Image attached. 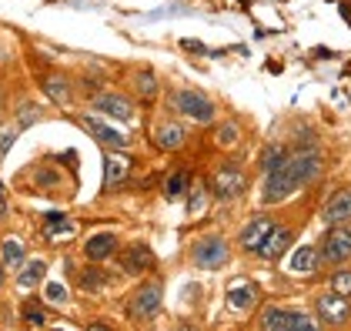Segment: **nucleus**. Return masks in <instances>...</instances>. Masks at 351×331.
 <instances>
[{
	"mask_svg": "<svg viewBox=\"0 0 351 331\" xmlns=\"http://www.w3.org/2000/svg\"><path fill=\"white\" fill-rule=\"evenodd\" d=\"M244 184H247V177H244V171L238 164H221L215 171V177H211V191H215L217 201H234V197H241Z\"/></svg>",
	"mask_w": 351,
	"mask_h": 331,
	"instance_id": "nucleus-7",
	"label": "nucleus"
},
{
	"mask_svg": "<svg viewBox=\"0 0 351 331\" xmlns=\"http://www.w3.org/2000/svg\"><path fill=\"white\" fill-rule=\"evenodd\" d=\"M94 108L101 110L104 117L121 121V124H131L137 117L134 101H131L128 94H117V90H101V94H94Z\"/></svg>",
	"mask_w": 351,
	"mask_h": 331,
	"instance_id": "nucleus-8",
	"label": "nucleus"
},
{
	"mask_svg": "<svg viewBox=\"0 0 351 331\" xmlns=\"http://www.w3.org/2000/svg\"><path fill=\"white\" fill-rule=\"evenodd\" d=\"M3 214H7V208H3V197H0V218H3Z\"/></svg>",
	"mask_w": 351,
	"mask_h": 331,
	"instance_id": "nucleus-37",
	"label": "nucleus"
},
{
	"mask_svg": "<svg viewBox=\"0 0 351 331\" xmlns=\"http://www.w3.org/2000/svg\"><path fill=\"white\" fill-rule=\"evenodd\" d=\"M151 138H154V144H158L161 151H181V147H184V140H188V131H184V124H181V121L161 117V121L151 127Z\"/></svg>",
	"mask_w": 351,
	"mask_h": 331,
	"instance_id": "nucleus-11",
	"label": "nucleus"
},
{
	"mask_svg": "<svg viewBox=\"0 0 351 331\" xmlns=\"http://www.w3.org/2000/svg\"><path fill=\"white\" fill-rule=\"evenodd\" d=\"M328 284H331V291H338V295H351V268H341V265H338V271L328 278Z\"/></svg>",
	"mask_w": 351,
	"mask_h": 331,
	"instance_id": "nucleus-28",
	"label": "nucleus"
},
{
	"mask_svg": "<svg viewBox=\"0 0 351 331\" xmlns=\"http://www.w3.org/2000/svg\"><path fill=\"white\" fill-rule=\"evenodd\" d=\"M24 321H30V325H44L47 318H44V311H40V308H34V302H30V308L24 311Z\"/></svg>",
	"mask_w": 351,
	"mask_h": 331,
	"instance_id": "nucleus-32",
	"label": "nucleus"
},
{
	"mask_svg": "<svg viewBox=\"0 0 351 331\" xmlns=\"http://www.w3.org/2000/svg\"><path fill=\"white\" fill-rule=\"evenodd\" d=\"M47 275V261H24L21 268H17V284L21 288H37L40 284V278Z\"/></svg>",
	"mask_w": 351,
	"mask_h": 331,
	"instance_id": "nucleus-19",
	"label": "nucleus"
},
{
	"mask_svg": "<svg viewBox=\"0 0 351 331\" xmlns=\"http://www.w3.org/2000/svg\"><path fill=\"white\" fill-rule=\"evenodd\" d=\"M10 140H14V131L7 127V131H0V154H7L10 151Z\"/></svg>",
	"mask_w": 351,
	"mask_h": 331,
	"instance_id": "nucleus-34",
	"label": "nucleus"
},
{
	"mask_svg": "<svg viewBox=\"0 0 351 331\" xmlns=\"http://www.w3.org/2000/svg\"><path fill=\"white\" fill-rule=\"evenodd\" d=\"M81 127H84V131H87V134H90L94 140H97V144H108L110 151H128V144H131V140L124 138L121 131H110L108 124H101V121H97L94 114H84V117H81Z\"/></svg>",
	"mask_w": 351,
	"mask_h": 331,
	"instance_id": "nucleus-12",
	"label": "nucleus"
},
{
	"mask_svg": "<svg viewBox=\"0 0 351 331\" xmlns=\"http://www.w3.org/2000/svg\"><path fill=\"white\" fill-rule=\"evenodd\" d=\"M274 224H278V221L268 218V214L251 218L241 228V234H238V248H241L244 254H258V251H261V245L268 241V234L274 231Z\"/></svg>",
	"mask_w": 351,
	"mask_h": 331,
	"instance_id": "nucleus-9",
	"label": "nucleus"
},
{
	"mask_svg": "<svg viewBox=\"0 0 351 331\" xmlns=\"http://www.w3.org/2000/svg\"><path fill=\"white\" fill-rule=\"evenodd\" d=\"M285 158H288V151H285L281 144H268V151L261 154V171H265V174H268V171H274V167L281 164Z\"/></svg>",
	"mask_w": 351,
	"mask_h": 331,
	"instance_id": "nucleus-27",
	"label": "nucleus"
},
{
	"mask_svg": "<svg viewBox=\"0 0 351 331\" xmlns=\"http://www.w3.org/2000/svg\"><path fill=\"white\" fill-rule=\"evenodd\" d=\"M17 117H21V110H17ZM40 121V108H34V104H24V121H21V131L30 127V124H37Z\"/></svg>",
	"mask_w": 351,
	"mask_h": 331,
	"instance_id": "nucleus-31",
	"label": "nucleus"
},
{
	"mask_svg": "<svg viewBox=\"0 0 351 331\" xmlns=\"http://www.w3.org/2000/svg\"><path fill=\"white\" fill-rule=\"evenodd\" d=\"M3 278L7 275H3V261H0V288H3Z\"/></svg>",
	"mask_w": 351,
	"mask_h": 331,
	"instance_id": "nucleus-36",
	"label": "nucleus"
},
{
	"mask_svg": "<svg viewBox=\"0 0 351 331\" xmlns=\"http://www.w3.org/2000/svg\"><path fill=\"white\" fill-rule=\"evenodd\" d=\"M184 47L194 51V54H204V44H194V40H184Z\"/></svg>",
	"mask_w": 351,
	"mask_h": 331,
	"instance_id": "nucleus-35",
	"label": "nucleus"
},
{
	"mask_svg": "<svg viewBox=\"0 0 351 331\" xmlns=\"http://www.w3.org/2000/svg\"><path fill=\"white\" fill-rule=\"evenodd\" d=\"M104 167H108V171H104V184H117V181H124V177H128V174H131V161H128V158H121V154H108V158H104Z\"/></svg>",
	"mask_w": 351,
	"mask_h": 331,
	"instance_id": "nucleus-21",
	"label": "nucleus"
},
{
	"mask_svg": "<svg viewBox=\"0 0 351 331\" xmlns=\"http://www.w3.org/2000/svg\"><path fill=\"white\" fill-rule=\"evenodd\" d=\"M315 311H318V321L322 325H345L351 318V304L348 295H338V291H328L315 302Z\"/></svg>",
	"mask_w": 351,
	"mask_h": 331,
	"instance_id": "nucleus-10",
	"label": "nucleus"
},
{
	"mask_svg": "<svg viewBox=\"0 0 351 331\" xmlns=\"http://www.w3.org/2000/svg\"><path fill=\"white\" fill-rule=\"evenodd\" d=\"M291 241H295V228H288V224H274V231L268 234V241L261 245V258L265 261H281V254L291 248Z\"/></svg>",
	"mask_w": 351,
	"mask_h": 331,
	"instance_id": "nucleus-13",
	"label": "nucleus"
},
{
	"mask_svg": "<svg viewBox=\"0 0 351 331\" xmlns=\"http://www.w3.org/2000/svg\"><path fill=\"white\" fill-rule=\"evenodd\" d=\"M134 87H137V94L144 97V101H151L154 94H158V77H154V71H137L134 74Z\"/></svg>",
	"mask_w": 351,
	"mask_h": 331,
	"instance_id": "nucleus-25",
	"label": "nucleus"
},
{
	"mask_svg": "<svg viewBox=\"0 0 351 331\" xmlns=\"http://www.w3.org/2000/svg\"><path fill=\"white\" fill-rule=\"evenodd\" d=\"M81 288L87 295H97V291H104L108 288V275L104 271H97V268H87L81 275Z\"/></svg>",
	"mask_w": 351,
	"mask_h": 331,
	"instance_id": "nucleus-26",
	"label": "nucleus"
},
{
	"mask_svg": "<svg viewBox=\"0 0 351 331\" xmlns=\"http://www.w3.org/2000/svg\"><path fill=\"white\" fill-rule=\"evenodd\" d=\"M251 304H258V291H254V284H234V288L228 291V308L247 311Z\"/></svg>",
	"mask_w": 351,
	"mask_h": 331,
	"instance_id": "nucleus-22",
	"label": "nucleus"
},
{
	"mask_svg": "<svg viewBox=\"0 0 351 331\" xmlns=\"http://www.w3.org/2000/svg\"><path fill=\"white\" fill-rule=\"evenodd\" d=\"M44 90H47V97H51L54 104H60V108H67L71 97H74L67 77H60V74H47V77H44Z\"/></svg>",
	"mask_w": 351,
	"mask_h": 331,
	"instance_id": "nucleus-18",
	"label": "nucleus"
},
{
	"mask_svg": "<svg viewBox=\"0 0 351 331\" xmlns=\"http://www.w3.org/2000/svg\"><path fill=\"white\" fill-rule=\"evenodd\" d=\"M47 298H51L54 304H64L67 302V291H64L60 284H47Z\"/></svg>",
	"mask_w": 351,
	"mask_h": 331,
	"instance_id": "nucleus-33",
	"label": "nucleus"
},
{
	"mask_svg": "<svg viewBox=\"0 0 351 331\" xmlns=\"http://www.w3.org/2000/svg\"><path fill=\"white\" fill-rule=\"evenodd\" d=\"M318 265H322V258H318V248H315V245H301V248L291 254V261H288L291 271H315Z\"/></svg>",
	"mask_w": 351,
	"mask_h": 331,
	"instance_id": "nucleus-20",
	"label": "nucleus"
},
{
	"mask_svg": "<svg viewBox=\"0 0 351 331\" xmlns=\"http://www.w3.org/2000/svg\"><path fill=\"white\" fill-rule=\"evenodd\" d=\"M315 315L308 311H288L281 304H271L268 311L261 315V328L265 331H288V328H315Z\"/></svg>",
	"mask_w": 351,
	"mask_h": 331,
	"instance_id": "nucleus-6",
	"label": "nucleus"
},
{
	"mask_svg": "<svg viewBox=\"0 0 351 331\" xmlns=\"http://www.w3.org/2000/svg\"><path fill=\"white\" fill-rule=\"evenodd\" d=\"M234 140H238V124H234V121L221 124V131H217V147H234Z\"/></svg>",
	"mask_w": 351,
	"mask_h": 331,
	"instance_id": "nucleus-29",
	"label": "nucleus"
},
{
	"mask_svg": "<svg viewBox=\"0 0 351 331\" xmlns=\"http://www.w3.org/2000/svg\"><path fill=\"white\" fill-rule=\"evenodd\" d=\"M77 231V224L67 218H60V214H51V218H44V234L47 238H67V234H74Z\"/></svg>",
	"mask_w": 351,
	"mask_h": 331,
	"instance_id": "nucleus-24",
	"label": "nucleus"
},
{
	"mask_svg": "<svg viewBox=\"0 0 351 331\" xmlns=\"http://www.w3.org/2000/svg\"><path fill=\"white\" fill-rule=\"evenodd\" d=\"M318 174H322V154L311 151V147H304V151L285 158L274 171L265 174L261 201H265V204H281V201H288L295 191H301L304 184L318 181Z\"/></svg>",
	"mask_w": 351,
	"mask_h": 331,
	"instance_id": "nucleus-1",
	"label": "nucleus"
},
{
	"mask_svg": "<svg viewBox=\"0 0 351 331\" xmlns=\"http://www.w3.org/2000/svg\"><path fill=\"white\" fill-rule=\"evenodd\" d=\"M0 258H3V265H10V268H21V265H24V258H27L24 241H17V238L3 241V245H0Z\"/></svg>",
	"mask_w": 351,
	"mask_h": 331,
	"instance_id": "nucleus-23",
	"label": "nucleus"
},
{
	"mask_svg": "<svg viewBox=\"0 0 351 331\" xmlns=\"http://www.w3.org/2000/svg\"><path fill=\"white\" fill-rule=\"evenodd\" d=\"M0 197H3V181H0Z\"/></svg>",
	"mask_w": 351,
	"mask_h": 331,
	"instance_id": "nucleus-38",
	"label": "nucleus"
},
{
	"mask_svg": "<svg viewBox=\"0 0 351 331\" xmlns=\"http://www.w3.org/2000/svg\"><path fill=\"white\" fill-rule=\"evenodd\" d=\"M228 258H231V248H228V238L224 234H204V238H197L191 245V261L197 268L215 271L221 265H228Z\"/></svg>",
	"mask_w": 351,
	"mask_h": 331,
	"instance_id": "nucleus-4",
	"label": "nucleus"
},
{
	"mask_svg": "<svg viewBox=\"0 0 351 331\" xmlns=\"http://www.w3.org/2000/svg\"><path fill=\"white\" fill-rule=\"evenodd\" d=\"M204 204H208V188H204V184H197V188L191 191L188 211H191V214H201V211H204Z\"/></svg>",
	"mask_w": 351,
	"mask_h": 331,
	"instance_id": "nucleus-30",
	"label": "nucleus"
},
{
	"mask_svg": "<svg viewBox=\"0 0 351 331\" xmlns=\"http://www.w3.org/2000/svg\"><path fill=\"white\" fill-rule=\"evenodd\" d=\"M324 224H341V221H351V188H341L335 191L322 208Z\"/></svg>",
	"mask_w": 351,
	"mask_h": 331,
	"instance_id": "nucleus-14",
	"label": "nucleus"
},
{
	"mask_svg": "<svg viewBox=\"0 0 351 331\" xmlns=\"http://www.w3.org/2000/svg\"><path fill=\"white\" fill-rule=\"evenodd\" d=\"M121 268L128 275H144L147 268H154V251L147 248V245H131V248L124 251V258H121Z\"/></svg>",
	"mask_w": 351,
	"mask_h": 331,
	"instance_id": "nucleus-16",
	"label": "nucleus"
},
{
	"mask_svg": "<svg viewBox=\"0 0 351 331\" xmlns=\"http://www.w3.org/2000/svg\"><path fill=\"white\" fill-rule=\"evenodd\" d=\"M318 258H322L324 265H348L351 261V224L348 221H341V224H331L328 231H324L322 245H318Z\"/></svg>",
	"mask_w": 351,
	"mask_h": 331,
	"instance_id": "nucleus-3",
	"label": "nucleus"
},
{
	"mask_svg": "<svg viewBox=\"0 0 351 331\" xmlns=\"http://www.w3.org/2000/svg\"><path fill=\"white\" fill-rule=\"evenodd\" d=\"M167 108L174 110V114H181V117L197 121V124H211L217 114L215 101H211L208 94H201L197 87H174V90L167 94Z\"/></svg>",
	"mask_w": 351,
	"mask_h": 331,
	"instance_id": "nucleus-2",
	"label": "nucleus"
},
{
	"mask_svg": "<svg viewBox=\"0 0 351 331\" xmlns=\"http://www.w3.org/2000/svg\"><path fill=\"white\" fill-rule=\"evenodd\" d=\"M188 188H191V171L188 167H174L167 174V181H164V197L167 201H181V197H188Z\"/></svg>",
	"mask_w": 351,
	"mask_h": 331,
	"instance_id": "nucleus-17",
	"label": "nucleus"
},
{
	"mask_svg": "<svg viewBox=\"0 0 351 331\" xmlns=\"http://www.w3.org/2000/svg\"><path fill=\"white\" fill-rule=\"evenodd\" d=\"M161 302H164V284L161 281H144L134 295L128 298V315H131L134 321H151V318H158Z\"/></svg>",
	"mask_w": 351,
	"mask_h": 331,
	"instance_id": "nucleus-5",
	"label": "nucleus"
},
{
	"mask_svg": "<svg viewBox=\"0 0 351 331\" xmlns=\"http://www.w3.org/2000/svg\"><path fill=\"white\" fill-rule=\"evenodd\" d=\"M84 254H87V261H108L117 254V234H110V231H101V234H90L87 241H84Z\"/></svg>",
	"mask_w": 351,
	"mask_h": 331,
	"instance_id": "nucleus-15",
	"label": "nucleus"
}]
</instances>
